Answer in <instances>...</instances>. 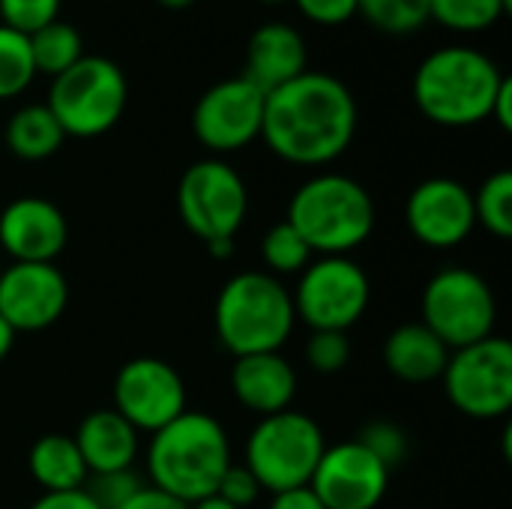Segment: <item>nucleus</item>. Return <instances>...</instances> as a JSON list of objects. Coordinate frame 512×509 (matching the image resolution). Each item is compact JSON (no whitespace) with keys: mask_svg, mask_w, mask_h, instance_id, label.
<instances>
[{"mask_svg":"<svg viewBox=\"0 0 512 509\" xmlns=\"http://www.w3.org/2000/svg\"><path fill=\"white\" fill-rule=\"evenodd\" d=\"M357 135V99L330 72H303L264 99V144L288 165L336 162Z\"/></svg>","mask_w":512,"mask_h":509,"instance_id":"1","label":"nucleus"},{"mask_svg":"<svg viewBox=\"0 0 512 509\" xmlns=\"http://www.w3.org/2000/svg\"><path fill=\"white\" fill-rule=\"evenodd\" d=\"M504 78L507 75L486 51L471 45H444L423 57L411 90L426 120L447 129H465L492 117Z\"/></svg>","mask_w":512,"mask_h":509,"instance_id":"2","label":"nucleus"},{"mask_svg":"<svg viewBox=\"0 0 512 509\" xmlns=\"http://www.w3.org/2000/svg\"><path fill=\"white\" fill-rule=\"evenodd\" d=\"M231 465L228 432L204 411H183L174 423L150 435V486L180 498L183 504H198L216 495L219 480Z\"/></svg>","mask_w":512,"mask_h":509,"instance_id":"3","label":"nucleus"},{"mask_svg":"<svg viewBox=\"0 0 512 509\" xmlns=\"http://www.w3.org/2000/svg\"><path fill=\"white\" fill-rule=\"evenodd\" d=\"M285 222L312 255H351L375 231V201L354 177L324 171L291 195Z\"/></svg>","mask_w":512,"mask_h":509,"instance_id":"4","label":"nucleus"},{"mask_svg":"<svg viewBox=\"0 0 512 509\" xmlns=\"http://www.w3.org/2000/svg\"><path fill=\"white\" fill-rule=\"evenodd\" d=\"M216 336L225 351L237 357L279 351L297 324L291 291L267 270H246L231 276L213 309Z\"/></svg>","mask_w":512,"mask_h":509,"instance_id":"5","label":"nucleus"},{"mask_svg":"<svg viewBox=\"0 0 512 509\" xmlns=\"http://www.w3.org/2000/svg\"><path fill=\"white\" fill-rule=\"evenodd\" d=\"M129 102V84L123 69L99 54H84L66 72L51 78L48 111L60 123L63 135L99 138L123 117Z\"/></svg>","mask_w":512,"mask_h":509,"instance_id":"6","label":"nucleus"},{"mask_svg":"<svg viewBox=\"0 0 512 509\" xmlns=\"http://www.w3.org/2000/svg\"><path fill=\"white\" fill-rule=\"evenodd\" d=\"M327 450L321 426L300 411H279L261 417L246 441V468L261 492H285L309 486Z\"/></svg>","mask_w":512,"mask_h":509,"instance_id":"7","label":"nucleus"},{"mask_svg":"<svg viewBox=\"0 0 512 509\" xmlns=\"http://www.w3.org/2000/svg\"><path fill=\"white\" fill-rule=\"evenodd\" d=\"M423 324L450 351L495 336L498 300L492 285L468 267L438 270L423 291Z\"/></svg>","mask_w":512,"mask_h":509,"instance_id":"8","label":"nucleus"},{"mask_svg":"<svg viewBox=\"0 0 512 509\" xmlns=\"http://www.w3.org/2000/svg\"><path fill=\"white\" fill-rule=\"evenodd\" d=\"M372 285L366 270L348 255H318L297 276L291 291L294 315L315 330L348 333L369 309Z\"/></svg>","mask_w":512,"mask_h":509,"instance_id":"9","label":"nucleus"},{"mask_svg":"<svg viewBox=\"0 0 512 509\" xmlns=\"http://www.w3.org/2000/svg\"><path fill=\"white\" fill-rule=\"evenodd\" d=\"M177 210L198 240H234L249 213V189L225 159H201L177 183Z\"/></svg>","mask_w":512,"mask_h":509,"instance_id":"10","label":"nucleus"},{"mask_svg":"<svg viewBox=\"0 0 512 509\" xmlns=\"http://www.w3.org/2000/svg\"><path fill=\"white\" fill-rule=\"evenodd\" d=\"M450 405L471 420H501L512 408V345L504 336L450 351L441 375Z\"/></svg>","mask_w":512,"mask_h":509,"instance_id":"11","label":"nucleus"},{"mask_svg":"<svg viewBox=\"0 0 512 509\" xmlns=\"http://www.w3.org/2000/svg\"><path fill=\"white\" fill-rule=\"evenodd\" d=\"M264 99L243 75L225 78L201 93L192 108V135L210 153H237L261 138L264 123Z\"/></svg>","mask_w":512,"mask_h":509,"instance_id":"12","label":"nucleus"},{"mask_svg":"<svg viewBox=\"0 0 512 509\" xmlns=\"http://www.w3.org/2000/svg\"><path fill=\"white\" fill-rule=\"evenodd\" d=\"M114 411L135 432H159L186 408V384L180 372L159 357H138L120 366L114 378Z\"/></svg>","mask_w":512,"mask_h":509,"instance_id":"13","label":"nucleus"},{"mask_svg":"<svg viewBox=\"0 0 512 509\" xmlns=\"http://www.w3.org/2000/svg\"><path fill=\"white\" fill-rule=\"evenodd\" d=\"M405 225L429 249H456L474 228V192L453 177H429L405 201Z\"/></svg>","mask_w":512,"mask_h":509,"instance_id":"14","label":"nucleus"},{"mask_svg":"<svg viewBox=\"0 0 512 509\" xmlns=\"http://www.w3.org/2000/svg\"><path fill=\"white\" fill-rule=\"evenodd\" d=\"M309 486L324 509H375L387 498L390 468L354 438L324 450Z\"/></svg>","mask_w":512,"mask_h":509,"instance_id":"15","label":"nucleus"},{"mask_svg":"<svg viewBox=\"0 0 512 509\" xmlns=\"http://www.w3.org/2000/svg\"><path fill=\"white\" fill-rule=\"evenodd\" d=\"M69 282L57 264H9L0 270V318L15 333H39L60 321Z\"/></svg>","mask_w":512,"mask_h":509,"instance_id":"16","label":"nucleus"},{"mask_svg":"<svg viewBox=\"0 0 512 509\" xmlns=\"http://www.w3.org/2000/svg\"><path fill=\"white\" fill-rule=\"evenodd\" d=\"M69 243V225L57 204L48 198L24 195L0 213V252L12 264H54Z\"/></svg>","mask_w":512,"mask_h":509,"instance_id":"17","label":"nucleus"},{"mask_svg":"<svg viewBox=\"0 0 512 509\" xmlns=\"http://www.w3.org/2000/svg\"><path fill=\"white\" fill-rule=\"evenodd\" d=\"M306 60H309V51H306L300 30L285 21H267L249 39L243 78L252 81L258 90L270 93L294 81L297 75H303Z\"/></svg>","mask_w":512,"mask_h":509,"instance_id":"18","label":"nucleus"},{"mask_svg":"<svg viewBox=\"0 0 512 509\" xmlns=\"http://www.w3.org/2000/svg\"><path fill=\"white\" fill-rule=\"evenodd\" d=\"M231 390L246 411L270 417L291 408L297 396V372L279 351L237 357L231 369Z\"/></svg>","mask_w":512,"mask_h":509,"instance_id":"19","label":"nucleus"},{"mask_svg":"<svg viewBox=\"0 0 512 509\" xmlns=\"http://www.w3.org/2000/svg\"><path fill=\"white\" fill-rule=\"evenodd\" d=\"M90 474L126 471L138 459V432L114 411H90L72 435Z\"/></svg>","mask_w":512,"mask_h":509,"instance_id":"20","label":"nucleus"},{"mask_svg":"<svg viewBox=\"0 0 512 509\" xmlns=\"http://www.w3.org/2000/svg\"><path fill=\"white\" fill-rule=\"evenodd\" d=\"M450 348L420 321L396 327L384 342V366L405 384H432L444 375Z\"/></svg>","mask_w":512,"mask_h":509,"instance_id":"21","label":"nucleus"},{"mask_svg":"<svg viewBox=\"0 0 512 509\" xmlns=\"http://www.w3.org/2000/svg\"><path fill=\"white\" fill-rule=\"evenodd\" d=\"M33 480L45 492H72L84 489L90 471L72 441V435H42L27 456Z\"/></svg>","mask_w":512,"mask_h":509,"instance_id":"22","label":"nucleus"},{"mask_svg":"<svg viewBox=\"0 0 512 509\" xmlns=\"http://www.w3.org/2000/svg\"><path fill=\"white\" fill-rule=\"evenodd\" d=\"M3 135H6V147L24 162H42V159L54 156L66 141L60 123L54 120V114L48 111L45 102L18 108L9 117Z\"/></svg>","mask_w":512,"mask_h":509,"instance_id":"23","label":"nucleus"},{"mask_svg":"<svg viewBox=\"0 0 512 509\" xmlns=\"http://www.w3.org/2000/svg\"><path fill=\"white\" fill-rule=\"evenodd\" d=\"M27 39H30V54H33L36 72H45L51 78H57L60 72H66L72 63H78L84 57L81 33L69 21H60V18L39 27Z\"/></svg>","mask_w":512,"mask_h":509,"instance_id":"24","label":"nucleus"},{"mask_svg":"<svg viewBox=\"0 0 512 509\" xmlns=\"http://www.w3.org/2000/svg\"><path fill=\"white\" fill-rule=\"evenodd\" d=\"M507 12V0H429V21L456 33H483Z\"/></svg>","mask_w":512,"mask_h":509,"instance_id":"25","label":"nucleus"},{"mask_svg":"<svg viewBox=\"0 0 512 509\" xmlns=\"http://www.w3.org/2000/svg\"><path fill=\"white\" fill-rule=\"evenodd\" d=\"M474 216L489 234L507 240L512 237V171L489 174L474 192Z\"/></svg>","mask_w":512,"mask_h":509,"instance_id":"26","label":"nucleus"},{"mask_svg":"<svg viewBox=\"0 0 512 509\" xmlns=\"http://www.w3.org/2000/svg\"><path fill=\"white\" fill-rule=\"evenodd\" d=\"M312 258H315L312 249L288 222L273 225L261 240V261H264L267 273L276 279L279 276H300Z\"/></svg>","mask_w":512,"mask_h":509,"instance_id":"27","label":"nucleus"},{"mask_svg":"<svg viewBox=\"0 0 512 509\" xmlns=\"http://www.w3.org/2000/svg\"><path fill=\"white\" fill-rule=\"evenodd\" d=\"M36 78L30 39L0 24V99L21 96Z\"/></svg>","mask_w":512,"mask_h":509,"instance_id":"28","label":"nucleus"},{"mask_svg":"<svg viewBox=\"0 0 512 509\" xmlns=\"http://www.w3.org/2000/svg\"><path fill=\"white\" fill-rule=\"evenodd\" d=\"M360 15L384 33L405 36L429 21V0H357Z\"/></svg>","mask_w":512,"mask_h":509,"instance_id":"29","label":"nucleus"},{"mask_svg":"<svg viewBox=\"0 0 512 509\" xmlns=\"http://www.w3.org/2000/svg\"><path fill=\"white\" fill-rule=\"evenodd\" d=\"M357 441L381 465H387L390 471L399 468L405 462V456H408V435H405V429L396 426V423H387V420H375V423L363 426L360 435H357Z\"/></svg>","mask_w":512,"mask_h":509,"instance_id":"30","label":"nucleus"},{"mask_svg":"<svg viewBox=\"0 0 512 509\" xmlns=\"http://www.w3.org/2000/svg\"><path fill=\"white\" fill-rule=\"evenodd\" d=\"M63 0H0V24L24 36L60 18Z\"/></svg>","mask_w":512,"mask_h":509,"instance_id":"31","label":"nucleus"},{"mask_svg":"<svg viewBox=\"0 0 512 509\" xmlns=\"http://www.w3.org/2000/svg\"><path fill=\"white\" fill-rule=\"evenodd\" d=\"M351 360V342L348 333L336 330H315L306 342V363L321 375H336Z\"/></svg>","mask_w":512,"mask_h":509,"instance_id":"32","label":"nucleus"},{"mask_svg":"<svg viewBox=\"0 0 512 509\" xmlns=\"http://www.w3.org/2000/svg\"><path fill=\"white\" fill-rule=\"evenodd\" d=\"M141 486H144V480L132 468H126V471L90 474L84 483V492L96 501L99 509H117L123 501H129Z\"/></svg>","mask_w":512,"mask_h":509,"instance_id":"33","label":"nucleus"},{"mask_svg":"<svg viewBox=\"0 0 512 509\" xmlns=\"http://www.w3.org/2000/svg\"><path fill=\"white\" fill-rule=\"evenodd\" d=\"M258 495H261V486L249 474L246 465H231L225 471V477L219 480V489H216V498H222L225 504H231V507L237 509H246L249 504H255Z\"/></svg>","mask_w":512,"mask_h":509,"instance_id":"34","label":"nucleus"},{"mask_svg":"<svg viewBox=\"0 0 512 509\" xmlns=\"http://www.w3.org/2000/svg\"><path fill=\"white\" fill-rule=\"evenodd\" d=\"M294 3L312 24L321 27H339L348 24L354 15H360L357 0H294Z\"/></svg>","mask_w":512,"mask_h":509,"instance_id":"35","label":"nucleus"},{"mask_svg":"<svg viewBox=\"0 0 512 509\" xmlns=\"http://www.w3.org/2000/svg\"><path fill=\"white\" fill-rule=\"evenodd\" d=\"M117 509H189V504H183L180 498H174V495L144 483L129 501H123Z\"/></svg>","mask_w":512,"mask_h":509,"instance_id":"36","label":"nucleus"},{"mask_svg":"<svg viewBox=\"0 0 512 509\" xmlns=\"http://www.w3.org/2000/svg\"><path fill=\"white\" fill-rule=\"evenodd\" d=\"M30 509H99L96 501L84 492V489H72V492H45L39 501H33Z\"/></svg>","mask_w":512,"mask_h":509,"instance_id":"37","label":"nucleus"},{"mask_svg":"<svg viewBox=\"0 0 512 509\" xmlns=\"http://www.w3.org/2000/svg\"><path fill=\"white\" fill-rule=\"evenodd\" d=\"M270 509H324V504L318 501L312 486H297V489L276 492L270 501Z\"/></svg>","mask_w":512,"mask_h":509,"instance_id":"38","label":"nucleus"},{"mask_svg":"<svg viewBox=\"0 0 512 509\" xmlns=\"http://www.w3.org/2000/svg\"><path fill=\"white\" fill-rule=\"evenodd\" d=\"M492 120H495L504 132H510L512 129V78H504V84H501V90H498V96H495Z\"/></svg>","mask_w":512,"mask_h":509,"instance_id":"39","label":"nucleus"},{"mask_svg":"<svg viewBox=\"0 0 512 509\" xmlns=\"http://www.w3.org/2000/svg\"><path fill=\"white\" fill-rule=\"evenodd\" d=\"M15 336H18V333L0 318V363L9 357V351H12V345H15Z\"/></svg>","mask_w":512,"mask_h":509,"instance_id":"40","label":"nucleus"},{"mask_svg":"<svg viewBox=\"0 0 512 509\" xmlns=\"http://www.w3.org/2000/svg\"><path fill=\"white\" fill-rule=\"evenodd\" d=\"M207 249H210V255H213V258H231V252H234V240H216V243H207Z\"/></svg>","mask_w":512,"mask_h":509,"instance_id":"41","label":"nucleus"},{"mask_svg":"<svg viewBox=\"0 0 512 509\" xmlns=\"http://www.w3.org/2000/svg\"><path fill=\"white\" fill-rule=\"evenodd\" d=\"M189 509H237V507H231V504H225L222 498L210 495V498H204V501H198V504H189Z\"/></svg>","mask_w":512,"mask_h":509,"instance_id":"42","label":"nucleus"},{"mask_svg":"<svg viewBox=\"0 0 512 509\" xmlns=\"http://www.w3.org/2000/svg\"><path fill=\"white\" fill-rule=\"evenodd\" d=\"M159 6H165V9H186V6H192L195 0H156Z\"/></svg>","mask_w":512,"mask_h":509,"instance_id":"43","label":"nucleus"},{"mask_svg":"<svg viewBox=\"0 0 512 509\" xmlns=\"http://www.w3.org/2000/svg\"><path fill=\"white\" fill-rule=\"evenodd\" d=\"M261 3H285V0H261Z\"/></svg>","mask_w":512,"mask_h":509,"instance_id":"44","label":"nucleus"},{"mask_svg":"<svg viewBox=\"0 0 512 509\" xmlns=\"http://www.w3.org/2000/svg\"><path fill=\"white\" fill-rule=\"evenodd\" d=\"M0 270H3V264H0Z\"/></svg>","mask_w":512,"mask_h":509,"instance_id":"45","label":"nucleus"}]
</instances>
